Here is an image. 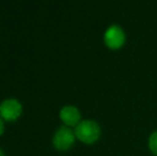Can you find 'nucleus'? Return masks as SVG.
Returning a JSON list of instances; mask_svg holds the SVG:
<instances>
[{
    "label": "nucleus",
    "instance_id": "f03ea898",
    "mask_svg": "<svg viewBox=\"0 0 157 156\" xmlns=\"http://www.w3.org/2000/svg\"><path fill=\"white\" fill-rule=\"evenodd\" d=\"M23 115V105L16 98H6L0 103V117L6 122H15Z\"/></svg>",
    "mask_w": 157,
    "mask_h": 156
},
{
    "label": "nucleus",
    "instance_id": "f257e3e1",
    "mask_svg": "<svg viewBox=\"0 0 157 156\" xmlns=\"http://www.w3.org/2000/svg\"><path fill=\"white\" fill-rule=\"evenodd\" d=\"M74 131L77 139L87 144L94 143L101 136V127L92 120L80 121V123L75 127Z\"/></svg>",
    "mask_w": 157,
    "mask_h": 156
},
{
    "label": "nucleus",
    "instance_id": "39448f33",
    "mask_svg": "<svg viewBox=\"0 0 157 156\" xmlns=\"http://www.w3.org/2000/svg\"><path fill=\"white\" fill-rule=\"evenodd\" d=\"M59 117L63 124L67 127H76L81 121L80 111L73 105L63 106L59 111Z\"/></svg>",
    "mask_w": 157,
    "mask_h": 156
},
{
    "label": "nucleus",
    "instance_id": "423d86ee",
    "mask_svg": "<svg viewBox=\"0 0 157 156\" xmlns=\"http://www.w3.org/2000/svg\"><path fill=\"white\" fill-rule=\"evenodd\" d=\"M149 146L151 149V151L153 152V154L157 156V131H154L151 135L149 139Z\"/></svg>",
    "mask_w": 157,
    "mask_h": 156
},
{
    "label": "nucleus",
    "instance_id": "7ed1b4c3",
    "mask_svg": "<svg viewBox=\"0 0 157 156\" xmlns=\"http://www.w3.org/2000/svg\"><path fill=\"white\" fill-rule=\"evenodd\" d=\"M125 32L120 26L111 25L106 29L104 33V43L106 47L111 50H119L125 44Z\"/></svg>",
    "mask_w": 157,
    "mask_h": 156
},
{
    "label": "nucleus",
    "instance_id": "6e6552de",
    "mask_svg": "<svg viewBox=\"0 0 157 156\" xmlns=\"http://www.w3.org/2000/svg\"><path fill=\"white\" fill-rule=\"evenodd\" d=\"M0 156H6V155H4V153H3V151H2L1 149H0Z\"/></svg>",
    "mask_w": 157,
    "mask_h": 156
},
{
    "label": "nucleus",
    "instance_id": "20e7f679",
    "mask_svg": "<svg viewBox=\"0 0 157 156\" xmlns=\"http://www.w3.org/2000/svg\"><path fill=\"white\" fill-rule=\"evenodd\" d=\"M75 138H76L75 131L64 125L56 131L52 137V144L55 149H57L58 151H67L73 146Z\"/></svg>",
    "mask_w": 157,
    "mask_h": 156
},
{
    "label": "nucleus",
    "instance_id": "0eeeda50",
    "mask_svg": "<svg viewBox=\"0 0 157 156\" xmlns=\"http://www.w3.org/2000/svg\"><path fill=\"white\" fill-rule=\"evenodd\" d=\"M4 122H6V121L0 117V137H1L4 133V128H6V127H4Z\"/></svg>",
    "mask_w": 157,
    "mask_h": 156
}]
</instances>
